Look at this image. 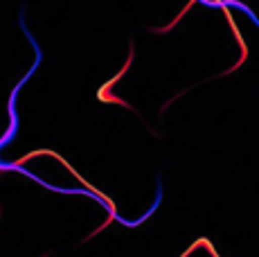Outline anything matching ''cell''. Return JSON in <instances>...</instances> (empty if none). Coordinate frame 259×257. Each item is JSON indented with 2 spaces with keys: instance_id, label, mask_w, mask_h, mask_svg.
Masks as SVG:
<instances>
[{
  "instance_id": "obj_1",
  "label": "cell",
  "mask_w": 259,
  "mask_h": 257,
  "mask_svg": "<svg viewBox=\"0 0 259 257\" xmlns=\"http://www.w3.org/2000/svg\"><path fill=\"white\" fill-rule=\"evenodd\" d=\"M131 63H133V43H131V54H128V59H126V63H124V68L117 72L115 77H113V79H108V81L104 83L102 88H99V93H97V97H99V100H102V102H108V104H119V106H124V108H131V111H136V108H133L128 102H124L122 97H113L111 93H108V88H111V86H115V83L119 81V79H122L124 75H126V70H128V68H131Z\"/></svg>"
}]
</instances>
